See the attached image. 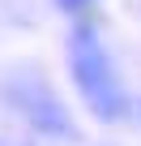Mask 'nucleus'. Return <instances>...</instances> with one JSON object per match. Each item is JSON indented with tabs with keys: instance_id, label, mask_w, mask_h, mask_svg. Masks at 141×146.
<instances>
[{
	"instance_id": "7ed1b4c3",
	"label": "nucleus",
	"mask_w": 141,
	"mask_h": 146,
	"mask_svg": "<svg viewBox=\"0 0 141 146\" xmlns=\"http://www.w3.org/2000/svg\"><path fill=\"white\" fill-rule=\"evenodd\" d=\"M56 5H60L64 13H86V9L94 5V0H56Z\"/></svg>"
},
{
	"instance_id": "f257e3e1",
	"label": "nucleus",
	"mask_w": 141,
	"mask_h": 146,
	"mask_svg": "<svg viewBox=\"0 0 141 146\" xmlns=\"http://www.w3.org/2000/svg\"><path fill=\"white\" fill-rule=\"evenodd\" d=\"M68 64H73V82L81 90V99L90 103V112L98 120H120L124 116V90L115 82V69L94 35V26H77L68 39Z\"/></svg>"
},
{
	"instance_id": "f03ea898",
	"label": "nucleus",
	"mask_w": 141,
	"mask_h": 146,
	"mask_svg": "<svg viewBox=\"0 0 141 146\" xmlns=\"http://www.w3.org/2000/svg\"><path fill=\"white\" fill-rule=\"evenodd\" d=\"M9 99L30 116V125H39L43 133H68V116L60 108V99L39 82V78H13L9 82Z\"/></svg>"
}]
</instances>
